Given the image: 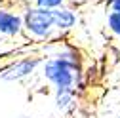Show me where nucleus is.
I'll list each match as a JSON object with an SVG mask.
<instances>
[{
  "label": "nucleus",
  "mask_w": 120,
  "mask_h": 118,
  "mask_svg": "<svg viewBox=\"0 0 120 118\" xmlns=\"http://www.w3.org/2000/svg\"><path fill=\"white\" fill-rule=\"evenodd\" d=\"M21 19H23V36L27 40L48 42V40H53L59 36L53 29L52 10H48V8L27 4L21 13Z\"/></svg>",
  "instance_id": "obj_1"
},
{
  "label": "nucleus",
  "mask_w": 120,
  "mask_h": 118,
  "mask_svg": "<svg viewBox=\"0 0 120 118\" xmlns=\"http://www.w3.org/2000/svg\"><path fill=\"white\" fill-rule=\"evenodd\" d=\"M42 78L53 88H74V82L84 76V70L78 72L76 69H72L69 63L61 61L59 57H46L40 65Z\"/></svg>",
  "instance_id": "obj_2"
},
{
  "label": "nucleus",
  "mask_w": 120,
  "mask_h": 118,
  "mask_svg": "<svg viewBox=\"0 0 120 118\" xmlns=\"http://www.w3.org/2000/svg\"><path fill=\"white\" fill-rule=\"evenodd\" d=\"M44 61L42 55H23L19 59L6 63L0 69V80L2 82H23L27 78H31L34 72L40 69Z\"/></svg>",
  "instance_id": "obj_3"
},
{
  "label": "nucleus",
  "mask_w": 120,
  "mask_h": 118,
  "mask_svg": "<svg viewBox=\"0 0 120 118\" xmlns=\"http://www.w3.org/2000/svg\"><path fill=\"white\" fill-rule=\"evenodd\" d=\"M52 17H53V29H55V33L59 36H63L71 31H74L78 25V11L63 4V6H59V8H53L52 10Z\"/></svg>",
  "instance_id": "obj_4"
},
{
  "label": "nucleus",
  "mask_w": 120,
  "mask_h": 118,
  "mask_svg": "<svg viewBox=\"0 0 120 118\" xmlns=\"http://www.w3.org/2000/svg\"><path fill=\"white\" fill-rule=\"evenodd\" d=\"M0 36H6V38L23 36V19L19 11L0 8Z\"/></svg>",
  "instance_id": "obj_5"
},
{
  "label": "nucleus",
  "mask_w": 120,
  "mask_h": 118,
  "mask_svg": "<svg viewBox=\"0 0 120 118\" xmlns=\"http://www.w3.org/2000/svg\"><path fill=\"white\" fill-rule=\"evenodd\" d=\"M78 97H80V95L74 92V88H55V92H53L55 109L61 112V114H67V112L74 111Z\"/></svg>",
  "instance_id": "obj_6"
},
{
  "label": "nucleus",
  "mask_w": 120,
  "mask_h": 118,
  "mask_svg": "<svg viewBox=\"0 0 120 118\" xmlns=\"http://www.w3.org/2000/svg\"><path fill=\"white\" fill-rule=\"evenodd\" d=\"M53 57H59L61 61L69 63L72 69H76L78 72L84 70V57H82V52L72 46V44H63V46H57V50L52 53Z\"/></svg>",
  "instance_id": "obj_7"
},
{
  "label": "nucleus",
  "mask_w": 120,
  "mask_h": 118,
  "mask_svg": "<svg viewBox=\"0 0 120 118\" xmlns=\"http://www.w3.org/2000/svg\"><path fill=\"white\" fill-rule=\"evenodd\" d=\"M107 29L116 38L120 36V11L118 10H109V13H107Z\"/></svg>",
  "instance_id": "obj_8"
},
{
  "label": "nucleus",
  "mask_w": 120,
  "mask_h": 118,
  "mask_svg": "<svg viewBox=\"0 0 120 118\" xmlns=\"http://www.w3.org/2000/svg\"><path fill=\"white\" fill-rule=\"evenodd\" d=\"M69 0H33L34 6H40V8H48V10H53V8H59L67 4Z\"/></svg>",
  "instance_id": "obj_9"
},
{
  "label": "nucleus",
  "mask_w": 120,
  "mask_h": 118,
  "mask_svg": "<svg viewBox=\"0 0 120 118\" xmlns=\"http://www.w3.org/2000/svg\"><path fill=\"white\" fill-rule=\"evenodd\" d=\"M105 6H107L109 10H118L120 11V0H107Z\"/></svg>",
  "instance_id": "obj_10"
},
{
  "label": "nucleus",
  "mask_w": 120,
  "mask_h": 118,
  "mask_svg": "<svg viewBox=\"0 0 120 118\" xmlns=\"http://www.w3.org/2000/svg\"><path fill=\"white\" fill-rule=\"evenodd\" d=\"M21 2H23V4L27 6V4H33V0H21Z\"/></svg>",
  "instance_id": "obj_11"
},
{
  "label": "nucleus",
  "mask_w": 120,
  "mask_h": 118,
  "mask_svg": "<svg viewBox=\"0 0 120 118\" xmlns=\"http://www.w3.org/2000/svg\"><path fill=\"white\" fill-rule=\"evenodd\" d=\"M118 40H120V36H118Z\"/></svg>",
  "instance_id": "obj_12"
}]
</instances>
